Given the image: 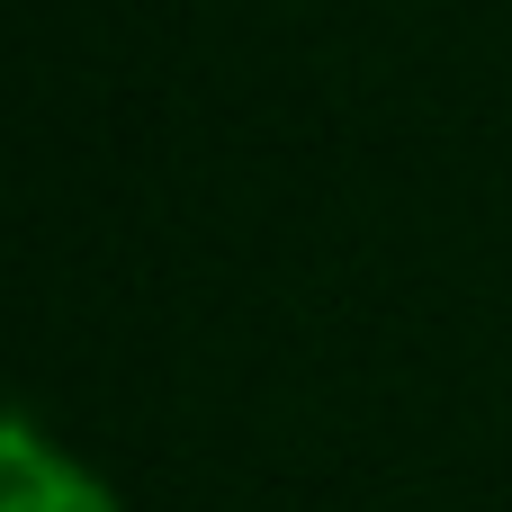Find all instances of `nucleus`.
<instances>
[{
  "instance_id": "f257e3e1",
  "label": "nucleus",
  "mask_w": 512,
  "mask_h": 512,
  "mask_svg": "<svg viewBox=\"0 0 512 512\" xmlns=\"http://www.w3.org/2000/svg\"><path fill=\"white\" fill-rule=\"evenodd\" d=\"M0 512H126L72 450H54L27 414L0 423Z\"/></svg>"
}]
</instances>
